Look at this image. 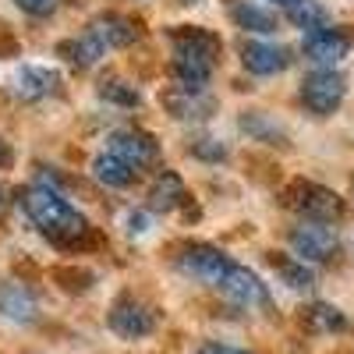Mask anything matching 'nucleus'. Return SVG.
Instances as JSON below:
<instances>
[{
    "label": "nucleus",
    "instance_id": "10",
    "mask_svg": "<svg viewBox=\"0 0 354 354\" xmlns=\"http://www.w3.org/2000/svg\"><path fill=\"white\" fill-rule=\"evenodd\" d=\"M8 85H11V93L18 100L32 103V100H46L53 93H61V75H57L53 68H43V64H21V68L11 71Z\"/></svg>",
    "mask_w": 354,
    "mask_h": 354
},
{
    "label": "nucleus",
    "instance_id": "15",
    "mask_svg": "<svg viewBox=\"0 0 354 354\" xmlns=\"http://www.w3.org/2000/svg\"><path fill=\"white\" fill-rule=\"evenodd\" d=\"M185 202H188L185 181L174 170H163L156 181H153V188H149V209L170 213V209H177V205H185Z\"/></svg>",
    "mask_w": 354,
    "mask_h": 354
},
{
    "label": "nucleus",
    "instance_id": "24",
    "mask_svg": "<svg viewBox=\"0 0 354 354\" xmlns=\"http://www.w3.org/2000/svg\"><path fill=\"white\" fill-rule=\"evenodd\" d=\"M241 128H245L252 138H259V142H273V145H277V142H280V145L287 142L283 128H280V124H273V121H270V117H266L262 110L245 113V117H241Z\"/></svg>",
    "mask_w": 354,
    "mask_h": 354
},
{
    "label": "nucleus",
    "instance_id": "3",
    "mask_svg": "<svg viewBox=\"0 0 354 354\" xmlns=\"http://www.w3.org/2000/svg\"><path fill=\"white\" fill-rule=\"evenodd\" d=\"M230 266H234L230 255H223L216 245H205V241L185 245L181 255H177V270H181L185 277H192V280H198V283H209V287L223 283Z\"/></svg>",
    "mask_w": 354,
    "mask_h": 354
},
{
    "label": "nucleus",
    "instance_id": "6",
    "mask_svg": "<svg viewBox=\"0 0 354 354\" xmlns=\"http://www.w3.org/2000/svg\"><path fill=\"white\" fill-rule=\"evenodd\" d=\"M290 248L301 262H333L340 255V238L330 223L305 220L301 227L290 230Z\"/></svg>",
    "mask_w": 354,
    "mask_h": 354
},
{
    "label": "nucleus",
    "instance_id": "8",
    "mask_svg": "<svg viewBox=\"0 0 354 354\" xmlns=\"http://www.w3.org/2000/svg\"><path fill=\"white\" fill-rule=\"evenodd\" d=\"M230 305H241V308H266L270 305V287L262 283L259 273H252L248 266H230V273L223 277V283L216 287Z\"/></svg>",
    "mask_w": 354,
    "mask_h": 354
},
{
    "label": "nucleus",
    "instance_id": "27",
    "mask_svg": "<svg viewBox=\"0 0 354 354\" xmlns=\"http://www.w3.org/2000/svg\"><path fill=\"white\" fill-rule=\"evenodd\" d=\"M188 153L198 156V160H205V163H220V160H227V145L220 138H213V135H202V138H195L188 145Z\"/></svg>",
    "mask_w": 354,
    "mask_h": 354
},
{
    "label": "nucleus",
    "instance_id": "7",
    "mask_svg": "<svg viewBox=\"0 0 354 354\" xmlns=\"http://www.w3.org/2000/svg\"><path fill=\"white\" fill-rule=\"evenodd\" d=\"M106 153L138 170V167H149L160 160V142L142 128H117L106 135Z\"/></svg>",
    "mask_w": 354,
    "mask_h": 354
},
{
    "label": "nucleus",
    "instance_id": "17",
    "mask_svg": "<svg viewBox=\"0 0 354 354\" xmlns=\"http://www.w3.org/2000/svg\"><path fill=\"white\" fill-rule=\"evenodd\" d=\"M301 326L308 333H344L351 322H347V315L340 308H333L326 301H312V305L301 308Z\"/></svg>",
    "mask_w": 354,
    "mask_h": 354
},
{
    "label": "nucleus",
    "instance_id": "25",
    "mask_svg": "<svg viewBox=\"0 0 354 354\" xmlns=\"http://www.w3.org/2000/svg\"><path fill=\"white\" fill-rule=\"evenodd\" d=\"M287 18L298 25V28H308V32H315V28H326V8L315 4V0H301V4L287 8Z\"/></svg>",
    "mask_w": 354,
    "mask_h": 354
},
{
    "label": "nucleus",
    "instance_id": "18",
    "mask_svg": "<svg viewBox=\"0 0 354 354\" xmlns=\"http://www.w3.org/2000/svg\"><path fill=\"white\" fill-rule=\"evenodd\" d=\"M0 312L15 322H32L36 319V298L21 283H0Z\"/></svg>",
    "mask_w": 354,
    "mask_h": 354
},
{
    "label": "nucleus",
    "instance_id": "13",
    "mask_svg": "<svg viewBox=\"0 0 354 354\" xmlns=\"http://www.w3.org/2000/svg\"><path fill=\"white\" fill-rule=\"evenodd\" d=\"M160 100H163V106L177 117V121H205V117L216 110V100H213V96H205V93H188V88H181V85L167 88Z\"/></svg>",
    "mask_w": 354,
    "mask_h": 354
},
{
    "label": "nucleus",
    "instance_id": "29",
    "mask_svg": "<svg viewBox=\"0 0 354 354\" xmlns=\"http://www.w3.org/2000/svg\"><path fill=\"white\" fill-rule=\"evenodd\" d=\"M195 354H248L241 347H230V344H202Z\"/></svg>",
    "mask_w": 354,
    "mask_h": 354
},
{
    "label": "nucleus",
    "instance_id": "14",
    "mask_svg": "<svg viewBox=\"0 0 354 354\" xmlns=\"http://www.w3.org/2000/svg\"><path fill=\"white\" fill-rule=\"evenodd\" d=\"M103 46H131L138 39V21L128 18V15H117V11H106V15H96L93 25H88Z\"/></svg>",
    "mask_w": 354,
    "mask_h": 354
},
{
    "label": "nucleus",
    "instance_id": "23",
    "mask_svg": "<svg viewBox=\"0 0 354 354\" xmlns=\"http://www.w3.org/2000/svg\"><path fill=\"white\" fill-rule=\"evenodd\" d=\"M100 96H103L106 103L128 106V110L142 106V93H138V85H131V82H124V78H113V75L100 82Z\"/></svg>",
    "mask_w": 354,
    "mask_h": 354
},
{
    "label": "nucleus",
    "instance_id": "5",
    "mask_svg": "<svg viewBox=\"0 0 354 354\" xmlns=\"http://www.w3.org/2000/svg\"><path fill=\"white\" fill-rule=\"evenodd\" d=\"M110 330L117 337H124V340H138V337H149L156 330V312L145 305L142 298H135V294H121L113 305H110Z\"/></svg>",
    "mask_w": 354,
    "mask_h": 354
},
{
    "label": "nucleus",
    "instance_id": "19",
    "mask_svg": "<svg viewBox=\"0 0 354 354\" xmlns=\"http://www.w3.org/2000/svg\"><path fill=\"white\" fill-rule=\"evenodd\" d=\"M230 18H234V25H238V28H245V32H262V36L277 32V15L270 8L252 4V0H241V4L230 11Z\"/></svg>",
    "mask_w": 354,
    "mask_h": 354
},
{
    "label": "nucleus",
    "instance_id": "4",
    "mask_svg": "<svg viewBox=\"0 0 354 354\" xmlns=\"http://www.w3.org/2000/svg\"><path fill=\"white\" fill-rule=\"evenodd\" d=\"M347 96V82L340 71L333 68H315L305 75L301 82V103L315 113V117H330Z\"/></svg>",
    "mask_w": 354,
    "mask_h": 354
},
{
    "label": "nucleus",
    "instance_id": "30",
    "mask_svg": "<svg viewBox=\"0 0 354 354\" xmlns=\"http://www.w3.org/2000/svg\"><path fill=\"white\" fill-rule=\"evenodd\" d=\"M15 50H18V43H15V36L8 32V28H4V25H0V53H4V57H11Z\"/></svg>",
    "mask_w": 354,
    "mask_h": 354
},
{
    "label": "nucleus",
    "instance_id": "9",
    "mask_svg": "<svg viewBox=\"0 0 354 354\" xmlns=\"http://www.w3.org/2000/svg\"><path fill=\"white\" fill-rule=\"evenodd\" d=\"M170 43H174V57H188V61H202V64H216L223 50L220 36L202 25H174Z\"/></svg>",
    "mask_w": 354,
    "mask_h": 354
},
{
    "label": "nucleus",
    "instance_id": "11",
    "mask_svg": "<svg viewBox=\"0 0 354 354\" xmlns=\"http://www.w3.org/2000/svg\"><path fill=\"white\" fill-rule=\"evenodd\" d=\"M305 57L322 68H330L337 61H344V57L351 53V32H344V28H315V32H305V43H301Z\"/></svg>",
    "mask_w": 354,
    "mask_h": 354
},
{
    "label": "nucleus",
    "instance_id": "33",
    "mask_svg": "<svg viewBox=\"0 0 354 354\" xmlns=\"http://www.w3.org/2000/svg\"><path fill=\"white\" fill-rule=\"evenodd\" d=\"M273 4H280V8L287 11V8H294V4H301V0H273Z\"/></svg>",
    "mask_w": 354,
    "mask_h": 354
},
{
    "label": "nucleus",
    "instance_id": "16",
    "mask_svg": "<svg viewBox=\"0 0 354 354\" xmlns=\"http://www.w3.org/2000/svg\"><path fill=\"white\" fill-rule=\"evenodd\" d=\"M103 50L106 46L93 32H82V36H71V39L57 43V57H64V61L75 64V68H93L100 57H103Z\"/></svg>",
    "mask_w": 354,
    "mask_h": 354
},
{
    "label": "nucleus",
    "instance_id": "28",
    "mask_svg": "<svg viewBox=\"0 0 354 354\" xmlns=\"http://www.w3.org/2000/svg\"><path fill=\"white\" fill-rule=\"evenodd\" d=\"M15 4H18L25 15H36V18H43V15H50V11L57 8V0H15Z\"/></svg>",
    "mask_w": 354,
    "mask_h": 354
},
{
    "label": "nucleus",
    "instance_id": "21",
    "mask_svg": "<svg viewBox=\"0 0 354 354\" xmlns=\"http://www.w3.org/2000/svg\"><path fill=\"white\" fill-rule=\"evenodd\" d=\"M270 262H273V270L280 273V280L294 290H308L315 283V273L308 270V266L301 259H290V255H280V252H270Z\"/></svg>",
    "mask_w": 354,
    "mask_h": 354
},
{
    "label": "nucleus",
    "instance_id": "20",
    "mask_svg": "<svg viewBox=\"0 0 354 354\" xmlns=\"http://www.w3.org/2000/svg\"><path fill=\"white\" fill-rule=\"evenodd\" d=\"M93 174H96V181H103L106 188H128V185H135V177H138L135 167H128L124 160H117L110 153L93 160Z\"/></svg>",
    "mask_w": 354,
    "mask_h": 354
},
{
    "label": "nucleus",
    "instance_id": "22",
    "mask_svg": "<svg viewBox=\"0 0 354 354\" xmlns=\"http://www.w3.org/2000/svg\"><path fill=\"white\" fill-rule=\"evenodd\" d=\"M174 78L181 88H188V93H202L205 82L213 78V64H202V61H188V57H174L170 64Z\"/></svg>",
    "mask_w": 354,
    "mask_h": 354
},
{
    "label": "nucleus",
    "instance_id": "1",
    "mask_svg": "<svg viewBox=\"0 0 354 354\" xmlns=\"http://www.w3.org/2000/svg\"><path fill=\"white\" fill-rule=\"evenodd\" d=\"M18 202H21L25 216L32 220V227L43 234V238H50L57 248L82 252V248H96L103 241L100 230L50 185H28V188H21Z\"/></svg>",
    "mask_w": 354,
    "mask_h": 354
},
{
    "label": "nucleus",
    "instance_id": "32",
    "mask_svg": "<svg viewBox=\"0 0 354 354\" xmlns=\"http://www.w3.org/2000/svg\"><path fill=\"white\" fill-rule=\"evenodd\" d=\"M11 160H15L11 145H8V142H0V170H8V167H11Z\"/></svg>",
    "mask_w": 354,
    "mask_h": 354
},
{
    "label": "nucleus",
    "instance_id": "12",
    "mask_svg": "<svg viewBox=\"0 0 354 354\" xmlns=\"http://www.w3.org/2000/svg\"><path fill=\"white\" fill-rule=\"evenodd\" d=\"M241 64L252 75H280L290 68V50L280 43H262V39H245L241 43Z\"/></svg>",
    "mask_w": 354,
    "mask_h": 354
},
{
    "label": "nucleus",
    "instance_id": "26",
    "mask_svg": "<svg viewBox=\"0 0 354 354\" xmlns=\"http://www.w3.org/2000/svg\"><path fill=\"white\" fill-rule=\"evenodd\" d=\"M53 280L61 283L68 294H85L88 287L96 283V277L85 270V266H57L53 270Z\"/></svg>",
    "mask_w": 354,
    "mask_h": 354
},
{
    "label": "nucleus",
    "instance_id": "31",
    "mask_svg": "<svg viewBox=\"0 0 354 354\" xmlns=\"http://www.w3.org/2000/svg\"><path fill=\"white\" fill-rule=\"evenodd\" d=\"M145 227H149V220H145L142 213H131L128 216V234H145Z\"/></svg>",
    "mask_w": 354,
    "mask_h": 354
},
{
    "label": "nucleus",
    "instance_id": "2",
    "mask_svg": "<svg viewBox=\"0 0 354 354\" xmlns=\"http://www.w3.org/2000/svg\"><path fill=\"white\" fill-rule=\"evenodd\" d=\"M283 205L294 209V213H301L312 223H333V220H340L347 213L344 198L333 188L315 185V181H290L283 188Z\"/></svg>",
    "mask_w": 354,
    "mask_h": 354
}]
</instances>
